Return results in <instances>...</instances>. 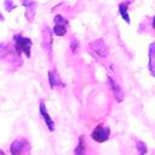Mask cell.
<instances>
[{"mask_svg":"<svg viewBox=\"0 0 155 155\" xmlns=\"http://www.w3.org/2000/svg\"><path fill=\"white\" fill-rule=\"evenodd\" d=\"M15 41V50L21 56V53H24L28 58L30 57V50H31V40L29 38H24L22 34H15L13 35Z\"/></svg>","mask_w":155,"mask_h":155,"instance_id":"cell-1","label":"cell"},{"mask_svg":"<svg viewBox=\"0 0 155 155\" xmlns=\"http://www.w3.org/2000/svg\"><path fill=\"white\" fill-rule=\"evenodd\" d=\"M11 155H30V143L25 138H17L10 145Z\"/></svg>","mask_w":155,"mask_h":155,"instance_id":"cell-2","label":"cell"},{"mask_svg":"<svg viewBox=\"0 0 155 155\" xmlns=\"http://www.w3.org/2000/svg\"><path fill=\"white\" fill-rule=\"evenodd\" d=\"M109 137H110V128L105 125H97L91 132V138L97 143H104L109 139Z\"/></svg>","mask_w":155,"mask_h":155,"instance_id":"cell-3","label":"cell"},{"mask_svg":"<svg viewBox=\"0 0 155 155\" xmlns=\"http://www.w3.org/2000/svg\"><path fill=\"white\" fill-rule=\"evenodd\" d=\"M53 22H54V27H53V29H52L53 34L57 35V36H63V35H65V33H67V27H68V24H69V23H68V19L64 18L63 16H61V15H57V16H54Z\"/></svg>","mask_w":155,"mask_h":155,"instance_id":"cell-4","label":"cell"},{"mask_svg":"<svg viewBox=\"0 0 155 155\" xmlns=\"http://www.w3.org/2000/svg\"><path fill=\"white\" fill-rule=\"evenodd\" d=\"M39 113H40V116H41V119L44 120L46 127L48 128V131H50V132H53L54 128H56V127H54V121H53L52 117L50 116V114H48V111H47V109H46L45 102H44L42 99L39 102Z\"/></svg>","mask_w":155,"mask_h":155,"instance_id":"cell-5","label":"cell"},{"mask_svg":"<svg viewBox=\"0 0 155 155\" xmlns=\"http://www.w3.org/2000/svg\"><path fill=\"white\" fill-rule=\"evenodd\" d=\"M47 76H48V84H50L51 88H56V87H64V82L61 80L59 74L57 73V70H56V69L50 70V71L47 73Z\"/></svg>","mask_w":155,"mask_h":155,"instance_id":"cell-6","label":"cell"},{"mask_svg":"<svg viewBox=\"0 0 155 155\" xmlns=\"http://www.w3.org/2000/svg\"><path fill=\"white\" fill-rule=\"evenodd\" d=\"M108 81H109V85H110V88L113 91V94H114L115 99L117 102H121L122 98H124V92H122L121 87L119 86V84H116V81L111 76H108Z\"/></svg>","mask_w":155,"mask_h":155,"instance_id":"cell-7","label":"cell"},{"mask_svg":"<svg viewBox=\"0 0 155 155\" xmlns=\"http://www.w3.org/2000/svg\"><path fill=\"white\" fill-rule=\"evenodd\" d=\"M42 46L44 48L51 53V46H52V35H51V30L50 28H47L46 25L44 27V30H42Z\"/></svg>","mask_w":155,"mask_h":155,"instance_id":"cell-8","label":"cell"},{"mask_svg":"<svg viewBox=\"0 0 155 155\" xmlns=\"http://www.w3.org/2000/svg\"><path fill=\"white\" fill-rule=\"evenodd\" d=\"M87 142L85 139V136H80L79 137V140H78V144L74 149V154L75 155H88L87 153Z\"/></svg>","mask_w":155,"mask_h":155,"instance_id":"cell-9","label":"cell"},{"mask_svg":"<svg viewBox=\"0 0 155 155\" xmlns=\"http://www.w3.org/2000/svg\"><path fill=\"white\" fill-rule=\"evenodd\" d=\"M91 51L93 52H96V56H98V57H104L105 54H107V47H105V45L103 44V41L102 40H97V41H94L92 45H91Z\"/></svg>","mask_w":155,"mask_h":155,"instance_id":"cell-10","label":"cell"},{"mask_svg":"<svg viewBox=\"0 0 155 155\" xmlns=\"http://www.w3.org/2000/svg\"><path fill=\"white\" fill-rule=\"evenodd\" d=\"M128 1L126 2V1H124V2H121L120 5H119V13L121 15V17H122V19L124 21H126L127 23H130V16H128Z\"/></svg>","mask_w":155,"mask_h":155,"instance_id":"cell-11","label":"cell"},{"mask_svg":"<svg viewBox=\"0 0 155 155\" xmlns=\"http://www.w3.org/2000/svg\"><path fill=\"white\" fill-rule=\"evenodd\" d=\"M136 148H137L138 155H145V154H147V151H148V148H147L145 143H144V142H142V140H139V139H137V140H136Z\"/></svg>","mask_w":155,"mask_h":155,"instance_id":"cell-12","label":"cell"},{"mask_svg":"<svg viewBox=\"0 0 155 155\" xmlns=\"http://www.w3.org/2000/svg\"><path fill=\"white\" fill-rule=\"evenodd\" d=\"M4 6H5V10H6L7 12H11V11L16 7V5L12 2V0H5V1H4Z\"/></svg>","mask_w":155,"mask_h":155,"instance_id":"cell-13","label":"cell"},{"mask_svg":"<svg viewBox=\"0 0 155 155\" xmlns=\"http://www.w3.org/2000/svg\"><path fill=\"white\" fill-rule=\"evenodd\" d=\"M70 50L73 53H76L79 51V42L75 39H71V41H70Z\"/></svg>","mask_w":155,"mask_h":155,"instance_id":"cell-14","label":"cell"},{"mask_svg":"<svg viewBox=\"0 0 155 155\" xmlns=\"http://www.w3.org/2000/svg\"><path fill=\"white\" fill-rule=\"evenodd\" d=\"M151 27H153V29L155 30V16H154L153 19H151Z\"/></svg>","mask_w":155,"mask_h":155,"instance_id":"cell-15","label":"cell"},{"mask_svg":"<svg viewBox=\"0 0 155 155\" xmlns=\"http://www.w3.org/2000/svg\"><path fill=\"white\" fill-rule=\"evenodd\" d=\"M0 155H6V154H5V151H4L2 149H0Z\"/></svg>","mask_w":155,"mask_h":155,"instance_id":"cell-16","label":"cell"},{"mask_svg":"<svg viewBox=\"0 0 155 155\" xmlns=\"http://www.w3.org/2000/svg\"><path fill=\"white\" fill-rule=\"evenodd\" d=\"M0 21H4V17H2V15L0 13Z\"/></svg>","mask_w":155,"mask_h":155,"instance_id":"cell-17","label":"cell"}]
</instances>
